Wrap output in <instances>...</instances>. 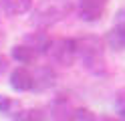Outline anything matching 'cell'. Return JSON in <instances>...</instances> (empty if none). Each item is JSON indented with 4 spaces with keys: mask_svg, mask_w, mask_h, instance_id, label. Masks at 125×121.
Masks as SVG:
<instances>
[{
    "mask_svg": "<svg viewBox=\"0 0 125 121\" xmlns=\"http://www.w3.org/2000/svg\"><path fill=\"white\" fill-rule=\"evenodd\" d=\"M77 59L81 61L85 71H89L95 77L107 75V61H105V44L95 34H83L75 38Z\"/></svg>",
    "mask_w": 125,
    "mask_h": 121,
    "instance_id": "1",
    "label": "cell"
},
{
    "mask_svg": "<svg viewBox=\"0 0 125 121\" xmlns=\"http://www.w3.org/2000/svg\"><path fill=\"white\" fill-rule=\"evenodd\" d=\"M77 0H41L30 10V22L38 30H46L75 12Z\"/></svg>",
    "mask_w": 125,
    "mask_h": 121,
    "instance_id": "2",
    "label": "cell"
},
{
    "mask_svg": "<svg viewBox=\"0 0 125 121\" xmlns=\"http://www.w3.org/2000/svg\"><path fill=\"white\" fill-rule=\"evenodd\" d=\"M46 55L57 63L62 65V67H71V65L77 61V48H75V38H52L51 40V46Z\"/></svg>",
    "mask_w": 125,
    "mask_h": 121,
    "instance_id": "3",
    "label": "cell"
},
{
    "mask_svg": "<svg viewBox=\"0 0 125 121\" xmlns=\"http://www.w3.org/2000/svg\"><path fill=\"white\" fill-rule=\"evenodd\" d=\"M75 111L77 105L73 103V99L65 93L57 95L49 105V117L51 121H75Z\"/></svg>",
    "mask_w": 125,
    "mask_h": 121,
    "instance_id": "4",
    "label": "cell"
},
{
    "mask_svg": "<svg viewBox=\"0 0 125 121\" xmlns=\"http://www.w3.org/2000/svg\"><path fill=\"white\" fill-rule=\"evenodd\" d=\"M109 0H77L75 10L83 22H99L107 10Z\"/></svg>",
    "mask_w": 125,
    "mask_h": 121,
    "instance_id": "5",
    "label": "cell"
},
{
    "mask_svg": "<svg viewBox=\"0 0 125 121\" xmlns=\"http://www.w3.org/2000/svg\"><path fill=\"white\" fill-rule=\"evenodd\" d=\"M57 83V73L52 67H38L32 73V91H49L51 87H54Z\"/></svg>",
    "mask_w": 125,
    "mask_h": 121,
    "instance_id": "6",
    "label": "cell"
},
{
    "mask_svg": "<svg viewBox=\"0 0 125 121\" xmlns=\"http://www.w3.org/2000/svg\"><path fill=\"white\" fill-rule=\"evenodd\" d=\"M10 87L18 93L32 91V73L26 67H16L10 73Z\"/></svg>",
    "mask_w": 125,
    "mask_h": 121,
    "instance_id": "7",
    "label": "cell"
},
{
    "mask_svg": "<svg viewBox=\"0 0 125 121\" xmlns=\"http://www.w3.org/2000/svg\"><path fill=\"white\" fill-rule=\"evenodd\" d=\"M51 40L52 38L49 36L46 30H34V32H30V34L24 36V43L22 44L32 48L36 55H46V51H49V46H51Z\"/></svg>",
    "mask_w": 125,
    "mask_h": 121,
    "instance_id": "8",
    "label": "cell"
},
{
    "mask_svg": "<svg viewBox=\"0 0 125 121\" xmlns=\"http://www.w3.org/2000/svg\"><path fill=\"white\" fill-rule=\"evenodd\" d=\"M0 6L8 16H22L32 10V0H0Z\"/></svg>",
    "mask_w": 125,
    "mask_h": 121,
    "instance_id": "9",
    "label": "cell"
},
{
    "mask_svg": "<svg viewBox=\"0 0 125 121\" xmlns=\"http://www.w3.org/2000/svg\"><path fill=\"white\" fill-rule=\"evenodd\" d=\"M10 56H12L18 65H32V63L36 61L38 55L32 51V48H28L26 44H16V46H12Z\"/></svg>",
    "mask_w": 125,
    "mask_h": 121,
    "instance_id": "10",
    "label": "cell"
},
{
    "mask_svg": "<svg viewBox=\"0 0 125 121\" xmlns=\"http://www.w3.org/2000/svg\"><path fill=\"white\" fill-rule=\"evenodd\" d=\"M10 121H46V113L38 107H30V109H18L12 115Z\"/></svg>",
    "mask_w": 125,
    "mask_h": 121,
    "instance_id": "11",
    "label": "cell"
},
{
    "mask_svg": "<svg viewBox=\"0 0 125 121\" xmlns=\"http://www.w3.org/2000/svg\"><path fill=\"white\" fill-rule=\"evenodd\" d=\"M107 44L113 48V51H125V30L119 26H113L107 32Z\"/></svg>",
    "mask_w": 125,
    "mask_h": 121,
    "instance_id": "12",
    "label": "cell"
},
{
    "mask_svg": "<svg viewBox=\"0 0 125 121\" xmlns=\"http://www.w3.org/2000/svg\"><path fill=\"white\" fill-rule=\"evenodd\" d=\"M18 109L20 107L14 99H10L6 95H0V115H14Z\"/></svg>",
    "mask_w": 125,
    "mask_h": 121,
    "instance_id": "13",
    "label": "cell"
},
{
    "mask_svg": "<svg viewBox=\"0 0 125 121\" xmlns=\"http://www.w3.org/2000/svg\"><path fill=\"white\" fill-rule=\"evenodd\" d=\"M75 121H97V117H95V113L91 109H87V107H77Z\"/></svg>",
    "mask_w": 125,
    "mask_h": 121,
    "instance_id": "14",
    "label": "cell"
},
{
    "mask_svg": "<svg viewBox=\"0 0 125 121\" xmlns=\"http://www.w3.org/2000/svg\"><path fill=\"white\" fill-rule=\"evenodd\" d=\"M115 111L121 121H125V91H119L115 97Z\"/></svg>",
    "mask_w": 125,
    "mask_h": 121,
    "instance_id": "15",
    "label": "cell"
},
{
    "mask_svg": "<svg viewBox=\"0 0 125 121\" xmlns=\"http://www.w3.org/2000/svg\"><path fill=\"white\" fill-rule=\"evenodd\" d=\"M113 26H119V28L125 30V8H121V10L117 12V16H115V24H113Z\"/></svg>",
    "mask_w": 125,
    "mask_h": 121,
    "instance_id": "16",
    "label": "cell"
},
{
    "mask_svg": "<svg viewBox=\"0 0 125 121\" xmlns=\"http://www.w3.org/2000/svg\"><path fill=\"white\" fill-rule=\"evenodd\" d=\"M6 71H8V59H6L4 55H0V75L6 73Z\"/></svg>",
    "mask_w": 125,
    "mask_h": 121,
    "instance_id": "17",
    "label": "cell"
},
{
    "mask_svg": "<svg viewBox=\"0 0 125 121\" xmlns=\"http://www.w3.org/2000/svg\"><path fill=\"white\" fill-rule=\"evenodd\" d=\"M0 40H2V34H0Z\"/></svg>",
    "mask_w": 125,
    "mask_h": 121,
    "instance_id": "18",
    "label": "cell"
}]
</instances>
